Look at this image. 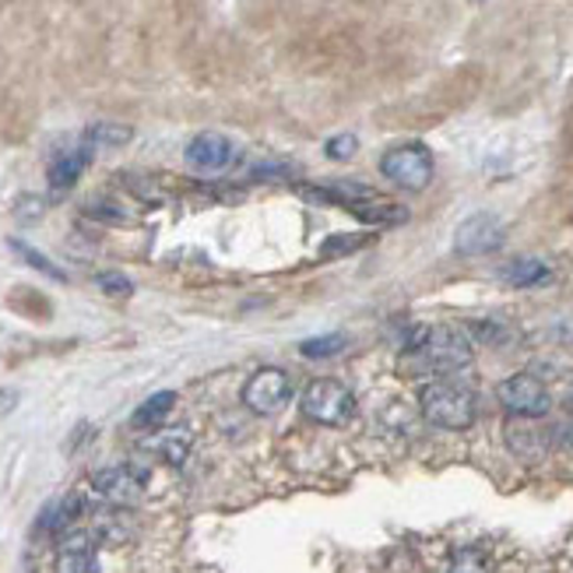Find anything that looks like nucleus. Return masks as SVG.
I'll return each instance as SVG.
<instances>
[{"label": "nucleus", "instance_id": "1a4fd4ad", "mask_svg": "<svg viewBox=\"0 0 573 573\" xmlns=\"http://www.w3.org/2000/svg\"><path fill=\"white\" fill-rule=\"evenodd\" d=\"M232 158H236V145L226 134H215V131H204L187 145V166L198 172H222L232 166Z\"/></svg>", "mask_w": 573, "mask_h": 573}, {"label": "nucleus", "instance_id": "f03ea898", "mask_svg": "<svg viewBox=\"0 0 573 573\" xmlns=\"http://www.w3.org/2000/svg\"><path fill=\"white\" fill-rule=\"evenodd\" d=\"M419 405H422V416L440 429H468L475 422V416H479L475 391L465 384H454V380L426 384Z\"/></svg>", "mask_w": 573, "mask_h": 573}, {"label": "nucleus", "instance_id": "b1692460", "mask_svg": "<svg viewBox=\"0 0 573 573\" xmlns=\"http://www.w3.org/2000/svg\"><path fill=\"white\" fill-rule=\"evenodd\" d=\"M99 289L109 293V296H131L134 285H131V278H123V275H99Z\"/></svg>", "mask_w": 573, "mask_h": 573}, {"label": "nucleus", "instance_id": "4468645a", "mask_svg": "<svg viewBox=\"0 0 573 573\" xmlns=\"http://www.w3.org/2000/svg\"><path fill=\"white\" fill-rule=\"evenodd\" d=\"M145 451H152L155 457H163L166 465H183L187 454H190V433L187 429H163V433H155Z\"/></svg>", "mask_w": 573, "mask_h": 573}, {"label": "nucleus", "instance_id": "39448f33", "mask_svg": "<svg viewBox=\"0 0 573 573\" xmlns=\"http://www.w3.org/2000/svg\"><path fill=\"white\" fill-rule=\"evenodd\" d=\"M380 172L405 190H426L429 180H433V155L422 145H402L391 148L384 158H380Z\"/></svg>", "mask_w": 573, "mask_h": 573}, {"label": "nucleus", "instance_id": "9d476101", "mask_svg": "<svg viewBox=\"0 0 573 573\" xmlns=\"http://www.w3.org/2000/svg\"><path fill=\"white\" fill-rule=\"evenodd\" d=\"M92 489L109 503H134L141 492H145V475L134 468H123V465L103 468L92 475Z\"/></svg>", "mask_w": 573, "mask_h": 573}, {"label": "nucleus", "instance_id": "f8f14e48", "mask_svg": "<svg viewBox=\"0 0 573 573\" xmlns=\"http://www.w3.org/2000/svg\"><path fill=\"white\" fill-rule=\"evenodd\" d=\"M57 573H95V546L85 532H71L60 542Z\"/></svg>", "mask_w": 573, "mask_h": 573}, {"label": "nucleus", "instance_id": "2eb2a0df", "mask_svg": "<svg viewBox=\"0 0 573 573\" xmlns=\"http://www.w3.org/2000/svg\"><path fill=\"white\" fill-rule=\"evenodd\" d=\"M549 278H552L549 264L538 258H517L503 267V282L514 285V289H532V285H542Z\"/></svg>", "mask_w": 573, "mask_h": 573}, {"label": "nucleus", "instance_id": "423d86ee", "mask_svg": "<svg viewBox=\"0 0 573 573\" xmlns=\"http://www.w3.org/2000/svg\"><path fill=\"white\" fill-rule=\"evenodd\" d=\"M500 402H503L506 411H511V416L542 419L549 411V405H552V397L535 373H514L500 384Z\"/></svg>", "mask_w": 573, "mask_h": 573}, {"label": "nucleus", "instance_id": "ddd939ff", "mask_svg": "<svg viewBox=\"0 0 573 573\" xmlns=\"http://www.w3.org/2000/svg\"><path fill=\"white\" fill-rule=\"evenodd\" d=\"M88 158H92V145H82V148H71V152H60L53 163H50V187L53 190H68V187H74L77 183V177L85 172V166H88Z\"/></svg>", "mask_w": 573, "mask_h": 573}, {"label": "nucleus", "instance_id": "aec40b11", "mask_svg": "<svg viewBox=\"0 0 573 573\" xmlns=\"http://www.w3.org/2000/svg\"><path fill=\"white\" fill-rule=\"evenodd\" d=\"M345 345H348L345 334H342V331H334V334H324V338H310V342H302V345H299V353L307 356V359H331V356L345 353Z\"/></svg>", "mask_w": 573, "mask_h": 573}, {"label": "nucleus", "instance_id": "393cba45", "mask_svg": "<svg viewBox=\"0 0 573 573\" xmlns=\"http://www.w3.org/2000/svg\"><path fill=\"white\" fill-rule=\"evenodd\" d=\"M14 408H19V394H14V391H0V419H8Z\"/></svg>", "mask_w": 573, "mask_h": 573}, {"label": "nucleus", "instance_id": "4be33fe9", "mask_svg": "<svg viewBox=\"0 0 573 573\" xmlns=\"http://www.w3.org/2000/svg\"><path fill=\"white\" fill-rule=\"evenodd\" d=\"M11 250L19 253V258H25L32 267H39V272H46L50 278H57V282H68V275H63V272H60V267H57L50 258H43V253H39V250H32L28 243H22V240H11Z\"/></svg>", "mask_w": 573, "mask_h": 573}, {"label": "nucleus", "instance_id": "7ed1b4c3", "mask_svg": "<svg viewBox=\"0 0 573 573\" xmlns=\"http://www.w3.org/2000/svg\"><path fill=\"white\" fill-rule=\"evenodd\" d=\"M307 198L342 204L345 212L359 215L362 222H377V226H402V222L408 218L402 204L373 194V190L362 187V183H327L324 190H307Z\"/></svg>", "mask_w": 573, "mask_h": 573}, {"label": "nucleus", "instance_id": "dca6fc26", "mask_svg": "<svg viewBox=\"0 0 573 573\" xmlns=\"http://www.w3.org/2000/svg\"><path fill=\"white\" fill-rule=\"evenodd\" d=\"M172 408H177V394H172V391H158V394L148 397V402L138 405L131 426L134 429H155V426H163L169 419Z\"/></svg>", "mask_w": 573, "mask_h": 573}, {"label": "nucleus", "instance_id": "f257e3e1", "mask_svg": "<svg viewBox=\"0 0 573 573\" xmlns=\"http://www.w3.org/2000/svg\"><path fill=\"white\" fill-rule=\"evenodd\" d=\"M475 359L471 338L457 327H419L405 348V366L416 373H454Z\"/></svg>", "mask_w": 573, "mask_h": 573}, {"label": "nucleus", "instance_id": "0eeeda50", "mask_svg": "<svg viewBox=\"0 0 573 573\" xmlns=\"http://www.w3.org/2000/svg\"><path fill=\"white\" fill-rule=\"evenodd\" d=\"M293 397V384H289V373L282 370H258L243 387V405L250 411H258V416H275L285 405H289Z\"/></svg>", "mask_w": 573, "mask_h": 573}, {"label": "nucleus", "instance_id": "5701e85b", "mask_svg": "<svg viewBox=\"0 0 573 573\" xmlns=\"http://www.w3.org/2000/svg\"><path fill=\"white\" fill-rule=\"evenodd\" d=\"M356 148H359L356 134H338V138H331L327 145H324L327 158H338V163H345V158H353V155H356Z\"/></svg>", "mask_w": 573, "mask_h": 573}, {"label": "nucleus", "instance_id": "20e7f679", "mask_svg": "<svg viewBox=\"0 0 573 573\" xmlns=\"http://www.w3.org/2000/svg\"><path fill=\"white\" fill-rule=\"evenodd\" d=\"M302 416L321 422V426H345L356 416V397L342 380L321 377L302 391Z\"/></svg>", "mask_w": 573, "mask_h": 573}, {"label": "nucleus", "instance_id": "6e6552de", "mask_svg": "<svg viewBox=\"0 0 573 573\" xmlns=\"http://www.w3.org/2000/svg\"><path fill=\"white\" fill-rule=\"evenodd\" d=\"M503 222L489 212H479V215H468L465 222L457 226L454 232V250L465 253V258H482V253H492L503 247Z\"/></svg>", "mask_w": 573, "mask_h": 573}, {"label": "nucleus", "instance_id": "a211bd4d", "mask_svg": "<svg viewBox=\"0 0 573 573\" xmlns=\"http://www.w3.org/2000/svg\"><path fill=\"white\" fill-rule=\"evenodd\" d=\"M373 243V236L370 232H338V236H331V240H324L321 247V258L334 261V258H345V253H356L362 247H370Z\"/></svg>", "mask_w": 573, "mask_h": 573}, {"label": "nucleus", "instance_id": "f3484780", "mask_svg": "<svg viewBox=\"0 0 573 573\" xmlns=\"http://www.w3.org/2000/svg\"><path fill=\"white\" fill-rule=\"evenodd\" d=\"M131 141V127L123 123H92L85 131V145H95V148H117V145H127Z\"/></svg>", "mask_w": 573, "mask_h": 573}, {"label": "nucleus", "instance_id": "412c9836", "mask_svg": "<svg viewBox=\"0 0 573 573\" xmlns=\"http://www.w3.org/2000/svg\"><path fill=\"white\" fill-rule=\"evenodd\" d=\"M8 307L22 310V313H28V317H50V302H46V296L32 293V289H14V293L8 296Z\"/></svg>", "mask_w": 573, "mask_h": 573}, {"label": "nucleus", "instance_id": "9b49d317", "mask_svg": "<svg viewBox=\"0 0 573 573\" xmlns=\"http://www.w3.org/2000/svg\"><path fill=\"white\" fill-rule=\"evenodd\" d=\"M503 433H506V447H511L521 461H538L546 454V433L532 419L514 416L511 422H506Z\"/></svg>", "mask_w": 573, "mask_h": 573}, {"label": "nucleus", "instance_id": "6ab92c4d", "mask_svg": "<svg viewBox=\"0 0 573 573\" xmlns=\"http://www.w3.org/2000/svg\"><path fill=\"white\" fill-rule=\"evenodd\" d=\"M489 570H492V560L479 546H465L451 556V573H489Z\"/></svg>", "mask_w": 573, "mask_h": 573}]
</instances>
